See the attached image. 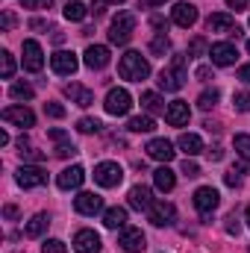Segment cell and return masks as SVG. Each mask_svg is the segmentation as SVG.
Listing matches in <instances>:
<instances>
[{
  "label": "cell",
  "instance_id": "obj_1",
  "mask_svg": "<svg viewBox=\"0 0 250 253\" xmlns=\"http://www.w3.org/2000/svg\"><path fill=\"white\" fill-rule=\"evenodd\" d=\"M118 74L121 80H129V83H141L150 77V62L138 53V50H126L118 62Z\"/></svg>",
  "mask_w": 250,
  "mask_h": 253
},
{
  "label": "cell",
  "instance_id": "obj_2",
  "mask_svg": "<svg viewBox=\"0 0 250 253\" xmlns=\"http://www.w3.org/2000/svg\"><path fill=\"white\" fill-rule=\"evenodd\" d=\"M186 80H188L186 56H174L171 68H162V74H159V88H165V91H180V88L186 85Z\"/></svg>",
  "mask_w": 250,
  "mask_h": 253
},
{
  "label": "cell",
  "instance_id": "obj_3",
  "mask_svg": "<svg viewBox=\"0 0 250 253\" xmlns=\"http://www.w3.org/2000/svg\"><path fill=\"white\" fill-rule=\"evenodd\" d=\"M132 30H135V15L132 12H118L109 24V42L112 44H126L132 39Z\"/></svg>",
  "mask_w": 250,
  "mask_h": 253
},
{
  "label": "cell",
  "instance_id": "obj_4",
  "mask_svg": "<svg viewBox=\"0 0 250 253\" xmlns=\"http://www.w3.org/2000/svg\"><path fill=\"white\" fill-rule=\"evenodd\" d=\"M121 180H124V168L118 162H100L94 168V183L103 189H115V186H121Z\"/></svg>",
  "mask_w": 250,
  "mask_h": 253
},
{
  "label": "cell",
  "instance_id": "obj_5",
  "mask_svg": "<svg viewBox=\"0 0 250 253\" xmlns=\"http://www.w3.org/2000/svg\"><path fill=\"white\" fill-rule=\"evenodd\" d=\"M15 180H18L21 189H42L47 183V171L39 168V165H21L18 174H15Z\"/></svg>",
  "mask_w": 250,
  "mask_h": 253
},
{
  "label": "cell",
  "instance_id": "obj_6",
  "mask_svg": "<svg viewBox=\"0 0 250 253\" xmlns=\"http://www.w3.org/2000/svg\"><path fill=\"white\" fill-rule=\"evenodd\" d=\"M218 203H221L218 189H212V186H200V189L194 191V209H197L203 218H209V215L218 209Z\"/></svg>",
  "mask_w": 250,
  "mask_h": 253
},
{
  "label": "cell",
  "instance_id": "obj_7",
  "mask_svg": "<svg viewBox=\"0 0 250 253\" xmlns=\"http://www.w3.org/2000/svg\"><path fill=\"white\" fill-rule=\"evenodd\" d=\"M106 112L109 115H126L129 109H132V97H129V91L126 88H109V94H106Z\"/></svg>",
  "mask_w": 250,
  "mask_h": 253
},
{
  "label": "cell",
  "instance_id": "obj_8",
  "mask_svg": "<svg viewBox=\"0 0 250 253\" xmlns=\"http://www.w3.org/2000/svg\"><path fill=\"white\" fill-rule=\"evenodd\" d=\"M147 218H150V224H156V227H168V224H174V218H177V209H174V203L156 200V203L147 209Z\"/></svg>",
  "mask_w": 250,
  "mask_h": 253
},
{
  "label": "cell",
  "instance_id": "obj_9",
  "mask_svg": "<svg viewBox=\"0 0 250 253\" xmlns=\"http://www.w3.org/2000/svg\"><path fill=\"white\" fill-rule=\"evenodd\" d=\"M206 27H209V33H224V36H236V39H239V33H242V30L236 27L233 15H227V12H215V15H209Z\"/></svg>",
  "mask_w": 250,
  "mask_h": 253
},
{
  "label": "cell",
  "instance_id": "obj_10",
  "mask_svg": "<svg viewBox=\"0 0 250 253\" xmlns=\"http://www.w3.org/2000/svg\"><path fill=\"white\" fill-rule=\"evenodd\" d=\"M74 209H77L80 215H97V212L103 209V197L94 194V191H80V194L74 197Z\"/></svg>",
  "mask_w": 250,
  "mask_h": 253
},
{
  "label": "cell",
  "instance_id": "obj_11",
  "mask_svg": "<svg viewBox=\"0 0 250 253\" xmlns=\"http://www.w3.org/2000/svg\"><path fill=\"white\" fill-rule=\"evenodd\" d=\"M209 56H212V62H215V65L227 68V65H236L239 50H236V44H230V42H218V44H212V47H209Z\"/></svg>",
  "mask_w": 250,
  "mask_h": 253
},
{
  "label": "cell",
  "instance_id": "obj_12",
  "mask_svg": "<svg viewBox=\"0 0 250 253\" xmlns=\"http://www.w3.org/2000/svg\"><path fill=\"white\" fill-rule=\"evenodd\" d=\"M144 242H147V239H144V233H141L138 227H124V230H121V239H118V245H121L126 253H141L147 248Z\"/></svg>",
  "mask_w": 250,
  "mask_h": 253
},
{
  "label": "cell",
  "instance_id": "obj_13",
  "mask_svg": "<svg viewBox=\"0 0 250 253\" xmlns=\"http://www.w3.org/2000/svg\"><path fill=\"white\" fill-rule=\"evenodd\" d=\"M144 150H147V156H150V159L165 162V165H168V162L174 159V153H177V150H174V144H171L168 138H153V141H147V147H144Z\"/></svg>",
  "mask_w": 250,
  "mask_h": 253
},
{
  "label": "cell",
  "instance_id": "obj_14",
  "mask_svg": "<svg viewBox=\"0 0 250 253\" xmlns=\"http://www.w3.org/2000/svg\"><path fill=\"white\" fill-rule=\"evenodd\" d=\"M77 56L71 53V50H56L53 56H50V68H53V74H59V77H71L74 71H77Z\"/></svg>",
  "mask_w": 250,
  "mask_h": 253
},
{
  "label": "cell",
  "instance_id": "obj_15",
  "mask_svg": "<svg viewBox=\"0 0 250 253\" xmlns=\"http://www.w3.org/2000/svg\"><path fill=\"white\" fill-rule=\"evenodd\" d=\"M42 65H44V53H42V44L39 42H24V68L30 71V74H39L42 71Z\"/></svg>",
  "mask_w": 250,
  "mask_h": 253
},
{
  "label": "cell",
  "instance_id": "obj_16",
  "mask_svg": "<svg viewBox=\"0 0 250 253\" xmlns=\"http://www.w3.org/2000/svg\"><path fill=\"white\" fill-rule=\"evenodd\" d=\"M171 21H174L177 27H183V30L194 27V24H197V6H194V3H177V6L171 9Z\"/></svg>",
  "mask_w": 250,
  "mask_h": 253
},
{
  "label": "cell",
  "instance_id": "obj_17",
  "mask_svg": "<svg viewBox=\"0 0 250 253\" xmlns=\"http://www.w3.org/2000/svg\"><path fill=\"white\" fill-rule=\"evenodd\" d=\"M109 62H112L109 47H103V44H88V47H85V65H88L91 71H100V68H106Z\"/></svg>",
  "mask_w": 250,
  "mask_h": 253
},
{
  "label": "cell",
  "instance_id": "obj_18",
  "mask_svg": "<svg viewBox=\"0 0 250 253\" xmlns=\"http://www.w3.org/2000/svg\"><path fill=\"white\" fill-rule=\"evenodd\" d=\"M74 251L77 253H100V236L94 230H80L74 236Z\"/></svg>",
  "mask_w": 250,
  "mask_h": 253
},
{
  "label": "cell",
  "instance_id": "obj_19",
  "mask_svg": "<svg viewBox=\"0 0 250 253\" xmlns=\"http://www.w3.org/2000/svg\"><path fill=\"white\" fill-rule=\"evenodd\" d=\"M188 118H191V109H188L186 100H174V103H168V109H165V121L171 126H186Z\"/></svg>",
  "mask_w": 250,
  "mask_h": 253
},
{
  "label": "cell",
  "instance_id": "obj_20",
  "mask_svg": "<svg viewBox=\"0 0 250 253\" xmlns=\"http://www.w3.org/2000/svg\"><path fill=\"white\" fill-rule=\"evenodd\" d=\"M83 180H85V171H83L80 165H71V168H65L62 174L56 177V186L62 191H71V189H80Z\"/></svg>",
  "mask_w": 250,
  "mask_h": 253
},
{
  "label": "cell",
  "instance_id": "obj_21",
  "mask_svg": "<svg viewBox=\"0 0 250 253\" xmlns=\"http://www.w3.org/2000/svg\"><path fill=\"white\" fill-rule=\"evenodd\" d=\"M3 121L18 124V126H33L36 124V115H33V109H27V106H6V109H3Z\"/></svg>",
  "mask_w": 250,
  "mask_h": 253
},
{
  "label": "cell",
  "instance_id": "obj_22",
  "mask_svg": "<svg viewBox=\"0 0 250 253\" xmlns=\"http://www.w3.org/2000/svg\"><path fill=\"white\" fill-rule=\"evenodd\" d=\"M126 200H129V206H132V209H138V212H141V209L147 212V209L153 206V197H150V189H147V186H132Z\"/></svg>",
  "mask_w": 250,
  "mask_h": 253
},
{
  "label": "cell",
  "instance_id": "obj_23",
  "mask_svg": "<svg viewBox=\"0 0 250 253\" xmlns=\"http://www.w3.org/2000/svg\"><path fill=\"white\" fill-rule=\"evenodd\" d=\"M65 94H68V97H71V100H74L77 106H83V109L94 103V91H88V88H83L80 83H71V85H65Z\"/></svg>",
  "mask_w": 250,
  "mask_h": 253
},
{
  "label": "cell",
  "instance_id": "obj_24",
  "mask_svg": "<svg viewBox=\"0 0 250 253\" xmlns=\"http://www.w3.org/2000/svg\"><path fill=\"white\" fill-rule=\"evenodd\" d=\"M153 186L159 191H171L177 186V177H174V171L168 168V165H162V168H156L153 171Z\"/></svg>",
  "mask_w": 250,
  "mask_h": 253
},
{
  "label": "cell",
  "instance_id": "obj_25",
  "mask_svg": "<svg viewBox=\"0 0 250 253\" xmlns=\"http://www.w3.org/2000/svg\"><path fill=\"white\" fill-rule=\"evenodd\" d=\"M47 224H50V218L39 212V215H33V218L27 221V227H24V236H27V239H39V236L47 230Z\"/></svg>",
  "mask_w": 250,
  "mask_h": 253
},
{
  "label": "cell",
  "instance_id": "obj_26",
  "mask_svg": "<svg viewBox=\"0 0 250 253\" xmlns=\"http://www.w3.org/2000/svg\"><path fill=\"white\" fill-rule=\"evenodd\" d=\"M177 144H180V150H183L186 156H197V153L203 150V141H200V135H194V132H183Z\"/></svg>",
  "mask_w": 250,
  "mask_h": 253
},
{
  "label": "cell",
  "instance_id": "obj_27",
  "mask_svg": "<svg viewBox=\"0 0 250 253\" xmlns=\"http://www.w3.org/2000/svg\"><path fill=\"white\" fill-rule=\"evenodd\" d=\"M103 224H106L109 230L124 227V224H126V209H124V206H112V209H106V212H103Z\"/></svg>",
  "mask_w": 250,
  "mask_h": 253
},
{
  "label": "cell",
  "instance_id": "obj_28",
  "mask_svg": "<svg viewBox=\"0 0 250 253\" xmlns=\"http://www.w3.org/2000/svg\"><path fill=\"white\" fill-rule=\"evenodd\" d=\"M88 12H91V9H88L85 3H80V0H68V3H65V18H68V21H83Z\"/></svg>",
  "mask_w": 250,
  "mask_h": 253
},
{
  "label": "cell",
  "instance_id": "obj_29",
  "mask_svg": "<svg viewBox=\"0 0 250 253\" xmlns=\"http://www.w3.org/2000/svg\"><path fill=\"white\" fill-rule=\"evenodd\" d=\"M141 106H144L150 115H156V112H162V109H165V100H162L156 91H144V94H141Z\"/></svg>",
  "mask_w": 250,
  "mask_h": 253
},
{
  "label": "cell",
  "instance_id": "obj_30",
  "mask_svg": "<svg viewBox=\"0 0 250 253\" xmlns=\"http://www.w3.org/2000/svg\"><path fill=\"white\" fill-rule=\"evenodd\" d=\"M126 126H129L132 132H153V129H156V121H153L150 115H138V118H129Z\"/></svg>",
  "mask_w": 250,
  "mask_h": 253
},
{
  "label": "cell",
  "instance_id": "obj_31",
  "mask_svg": "<svg viewBox=\"0 0 250 253\" xmlns=\"http://www.w3.org/2000/svg\"><path fill=\"white\" fill-rule=\"evenodd\" d=\"M168 50H171L168 36H165V33H156V36H153V42H150V53H153V56H165Z\"/></svg>",
  "mask_w": 250,
  "mask_h": 253
},
{
  "label": "cell",
  "instance_id": "obj_32",
  "mask_svg": "<svg viewBox=\"0 0 250 253\" xmlns=\"http://www.w3.org/2000/svg\"><path fill=\"white\" fill-rule=\"evenodd\" d=\"M9 94L15 97V100H33V85H27V83H15L12 88H9Z\"/></svg>",
  "mask_w": 250,
  "mask_h": 253
},
{
  "label": "cell",
  "instance_id": "obj_33",
  "mask_svg": "<svg viewBox=\"0 0 250 253\" xmlns=\"http://www.w3.org/2000/svg\"><path fill=\"white\" fill-rule=\"evenodd\" d=\"M218 97H221V91H218V88H206V91L197 97V106H200V109H212V106L218 103Z\"/></svg>",
  "mask_w": 250,
  "mask_h": 253
},
{
  "label": "cell",
  "instance_id": "obj_34",
  "mask_svg": "<svg viewBox=\"0 0 250 253\" xmlns=\"http://www.w3.org/2000/svg\"><path fill=\"white\" fill-rule=\"evenodd\" d=\"M0 74H3V80H12V74H15V59L9 50L0 53Z\"/></svg>",
  "mask_w": 250,
  "mask_h": 253
},
{
  "label": "cell",
  "instance_id": "obj_35",
  "mask_svg": "<svg viewBox=\"0 0 250 253\" xmlns=\"http://www.w3.org/2000/svg\"><path fill=\"white\" fill-rule=\"evenodd\" d=\"M233 144H236V153H239V156H245V159L250 162V135L239 132V135L233 138Z\"/></svg>",
  "mask_w": 250,
  "mask_h": 253
},
{
  "label": "cell",
  "instance_id": "obj_36",
  "mask_svg": "<svg viewBox=\"0 0 250 253\" xmlns=\"http://www.w3.org/2000/svg\"><path fill=\"white\" fill-rule=\"evenodd\" d=\"M100 121H97V118H80V124H77V129H80V132H85V135H88V132H97V129H100Z\"/></svg>",
  "mask_w": 250,
  "mask_h": 253
},
{
  "label": "cell",
  "instance_id": "obj_37",
  "mask_svg": "<svg viewBox=\"0 0 250 253\" xmlns=\"http://www.w3.org/2000/svg\"><path fill=\"white\" fill-rule=\"evenodd\" d=\"M233 106H236V112H250V91L236 94V97H233Z\"/></svg>",
  "mask_w": 250,
  "mask_h": 253
},
{
  "label": "cell",
  "instance_id": "obj_38",
  "mask_svg": "<svg viewBox=\"0 0 250 253\" xmlns=\"http://www.w3.org/2000/svg\"><path fill=\"white\" fill-rule=\"evenodd\" d=\"M42 253H68V248H65L59 239H50V242L42 245Z\"/></svg>",
  "mask_w": 250,
  "mask_h": 253
},
{
  "label": "cell",
  "instance_id": "obj_39",
  "mask_svg": "<svg viewBox=\"0 0 250 253\" xmlns=\"http://www.w3.org/2000/svg\"><path fill=\"white\" fill-rule=\"evenodd\" d=\"M203 50H206V39H203V36H197V39L188 44V56H200Z\"/></svg>",
  "mask_w": 250,
  "mask_h": 253
},
{
  "label": "cell",
  "instance_id": "obj_40",
  "mask_svg": "<svg viewBox=\"0 0 250 253\" xmlns=\"http://www.w3.org/2000/svg\"><path fill=\"white\" fill-rule=\"evenodd\" d=\"M44 115H50V118H65V106L62 103H44Z\"/></svg>",
  "mask_w": 250,
  "mask_h": 253
},
{
  "label": "cell",
  "instance_id": "obj_41",
  "mask_svg": "<svg viewBox=\"0 0 250 253\" xmlns=\"http://www.w3.org/2000/svg\"><path fill=\"white\" fill-rule=\"evenodd\" d=\"M183 174H186L188 180H191V177H200V165L191 162V159H186V162H183Z\"/></svg>",
  "mask_w": 250,
  "mask_h": 253
},
{
  "label": "cell",
  "instance_id": "obj_42",
  "mask_svg": "<svg viewBox=\"0 0 250 253\" xmlns=\"http://www.w3.org/2000/svg\"><path fill=\"white\" fill-rule=\"evenodd\" d=\"M50 3L53 0H21L24 9H50Z\"/></svg>",
  "mask_w": 250,
  "mask_h": 253
},
{
  "label": "cell",
  "instance_id": "obj_43",
  "mask_svg": "<svg viewBox=\"0 0 250 253\" xmlns=\"http://www.w3.org/2000/svg\"><path fill=\"white\" fill-rule=\"evenodd\" d=\"M0 27H3V33H9V30L15 27V15H12V12H3V18H0Z\"/></svg>",
  "mask_w": 250,
  "mask_h": 253
},
{
  "label": "cell",
  "instance_id": "obj_44",
  "mask_svg": "<svg viewBox=\"0 0 250 253\" xmlns=\"http://www.w3.org/2000/svg\"><path fill=\"white\" fill-rule=\"evenodd\" d=\"M194 77H197V80H200V83H206V80H209V77H212V68H206V65H200V68H197V71H194Z\"/></svg>",
  "mask_w": 250,
  "mask_h": 253
},
{
  "label": "cell",
  "instance_id": "obj_45",
  "mask_svg": "<svg viewBox=\"0 0 250 253\" xmlns=\"http://www.w3.org/2000/svg\"><path fill=\"white\" fill-rule=\"evenodd\" d=\"M227 233H230V236H239V221H236V215H227Z\"/></svg>",
  "mask_w": 250,
  "mask_h": 253
},
{
  "label": "cell",
  "instance_id": "obj_46",
  "mask_svg": "<svg viewBox=\"0 0 250 253\" xmlns=\"http://www.w3.org/2000/svg\"><path fill=\"white\" fill-rule=\"evenodd\" d=\"M74 153H77L74 144H62V147H56V156H74Z\"/></svg>",
  "mask_w": 250,
  "mask_h": 253
},
{
  "label": "cell",
  "instance_id": "obj_47",
  "mask_svg": "<svg viewBox=\"0 0 250 253\" xmlns=\"http://www.w3.org/2000/svg\"><path fill=\"white\" fill-rule=\"evenodd\" d=\"M224 183H227V186H239V183H242V180H239V174H236V171H233V168H230V174H227V177H224Z\"/></svg>",
  "mask_w": 250,
  "mask_h": 253
},
{
  "label": "cell",
  "instance_id": "obj_48",
  "mask_svg": "<svg viewBox=\"0 0 250 253\" xmlns=\"http://www.w3.org/2000/svg\"><path fill=\"white\" fill-rule=\"evenodd\" d=\"M239 80L250 85V65H242V68H239Z\"/></svg>",
  "mask_w": 250,
  "mask_h": 253
},
{
  "label": "cell",
  "instance_id": "obj_49",
  "mask_svg": "<svg viewBox=\"0 0 250 253\" xmlns=\"http://www.w3.org/2000/svg\"><path fill=\"white\" fill-rule=\"evenodd\" d=\"M227 6L239 12V9H245V6H248V0H227Z\"/></svg>",
  "mask_w": 250,
  "mask_h": 253
},
{
  "label": "cell",
  "instance_id": "obj_50",
  "mask_svg": "<svg viewBox=\"0 0 250 253\" xmlns=\"http://www.w3.org/2000/svg\"><path fill=\"white\" fill-rule=\"evenodd\" d=\"M206 153H209V159H212V162H218V159L224 156V153H221V147H212V150H206Z\"/></svg>",
  "mask_w": 250,
  "mask_h": 253
},
{
  "label": "cell",
  "instance_id": "obj_51",
  "mask_svg": "<svg viewBox=\"0 0 250 253\" xmlns=\"http://www.w3.org/2000/svg\"><path fill=\"white\" fill-rule=\"evenodd\" d=\"M91 15L100 18V15H103V3H91Z\"/></svg>",
  "mask_w": 250,
  "mask_h": 253
},
{
  "label": "cell",
  "instance_id": "obj_52",
  "mask_svg": "<svg viewBox=\"0 0 250 253\" xmlns=\"http://www.w3.org/2000/svg\"><path fill=\"white\" fill-rule=\"evenodd\" d=\"M3 215H6V218H18V206H6Z\"/></svg>",
  "mask_w": 250,
  "mask_h": 253
},
{
  "label": "cell",
  "instance_id": "obj_53",
  "mask_svg": "<svg viewBox=\"0 0 250 253\" xmlns=\"http://www.w3.org/2000/svg\"><path fill=\"white\" fill-rule=\"evenodd\" d=\"M138 3H141V6H162L165 0H138Z\"/></svg>",
  "mask_w": 250,
  "mask_h": 253
},
{
  "label": "cell",
  "instance_id": "obj_54",
  "mask_svg": "<svg viewBox=\"0 0 250 253\" xmlns=\"http://www.w3.org/2000/svg\"><path fill=\"white\" fill-rule=\"evenodd\" d=\"M103 3H124V0H103Z\"/></svg>",
  "mask_w": 250,
  "mask_h": 253
},
{
  "label": "cell",
  "instance_id": "obj_55",
  "mask_svg": "<svg viewBox=\"0 0 250 253\" xmlns=\"http://www.w3.org/2000/svg\"><path fill=\"white\" fill-rule=\"evenodd\" d=\"M245 215H248V224H250V206H248V212H245Z\"/></svg>",
  "mask_w": 250,
  "mask_h": 253
},
{
  "label": "cell",
  "instance_id": "obj_56",
  "mask_svg": "<svg viewBox=\"0 0 250 253\" xmlns=\"http://www.w3.org/2000/svg\"><path fill=\"white\" fill-rule=\"evenodd\" d=\"M248 53H250V39H248Z\"/></svg>",
  "mask_w": 250,
  "mask_h": 253
}]
</instances>
